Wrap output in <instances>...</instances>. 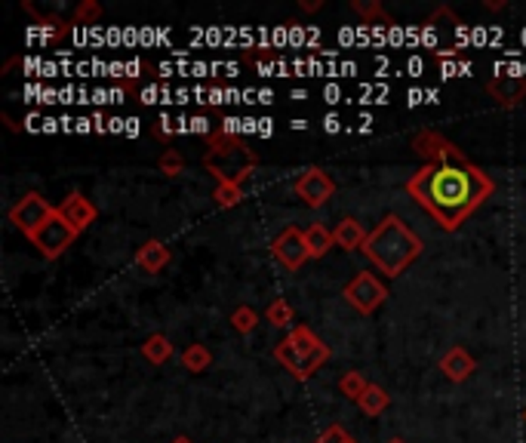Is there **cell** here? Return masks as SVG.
<instances>
[{"mask_svg": "<svg viewBox=\"0 0 526 443\" xmlns=\"http://www.w3.org/2000/svg\"><path fill=\"white\" fill-rule=\"evenodd\" d=\"M209 364H213V351H209L207 345L194 342L182 351V367L188 369V373H204V369H209Z\"/></svg>", "mask_w": 526, "mask_h": 443, "instance_id": "obj_20", "label": "cell"}, {"mask_svg": "<svg viewBox=\"0 0 526 443\" xmlns=\"http://www.w3.org/2000/svg\"><path fill=\"white\" fill-rule=\"evenodd\" d=\"M323 6V0H302V10L305 13H314V10H320Z\"/></svg>", "mask_w": 526, "mask_h": 443, "instance_id": "obj_30", "label": "cell"}, {"mask_svg": "<svg viewBox=\"0 0 526 443\" xmlns=\"http://www.w3.org/2000/svg\"><path fill=\"white\" fill-rule=\"evenodd\" d=\"M492 179L471 164L465 155L440 164H425L419 173L410 176L407 195L431 213V219L443 231H459L474 216V209L492 195Z\"/></svg>", "mask_w": 526, "mask_h": 443, "instance_id": "obj_1", "label": "cell"}, {"mask_svg": "<svg viewBox=\"0 0 526 443\" xmlns=\"http://www.w3.org/2000/svg\"><path fill=\"white\" fill-rule=\"evenodd\" d=\"M388 443H407V440H400V438H394V440H388Z\"/></svg>", "mask_w": 526, "mask_h": 443, "instance_id": "obj_33", "label": "cell"}, {"mask_svg": "<svg viewBox=\"0 0 526 443\" xmlns=\"http://www.w3.org/2000/svg\"><path fill=\"white\" fill-rule=\"evenodd\" d=\"M354 10H358L363 19H367V25H385V28H391L394 22L388 19V13L382 10V4L379 0H354Z\"/></svg>", "mask_w": 526, "mask_h": 443, "instance_id": "obj_22", "label": "cell"}, {"mask_svg": "<svg viewBox=\"0 0 526 443\" xmlns=\"http://www.w3.org/2000/svg\"><path fill=\"white\" fill-rule=\"evenodd\" d=\"M80 237L77 228H71L68 222L62 219L59 213H53L50 219L37 228V235L31 237V244L37 247V253L44 256V259H59L68 247H75V240Z\"/></svg>", "mask_w": 526, "mask_h": 443, "instance_id": "obj_6", "label": "cell"}, {"mask_svg": "<svg viewBox=\"0 0 526 443\" xmlns=\"http://www.w3.org/2000/svg\"><path fill=\"white\" fill-rule=\"evenodd\" d=\"M102 19V6L96 0H84L75 10V25H96Z\"/></svg>", "mask_w": 526, "mask_h": 443, "instance_id": "obj_27", "label": "cell"}, {"mask_svg": "<svg viewBox=\"0 0 526 443\" xmlns=\"http://www.w3.org/2000/svg\"><path fill=\"white\" fill-rule=\"evenodd\" d=\"M487 93L496 99V105H501V108H514V105H521L526 96V77L523 75H496L487 84Z\"/></svg>", "mask_w": 526, "mask_h": 443, "instance_id": "obj_13", "label": "cell"}, {"mask_svg": "<svg viewBox=\"0 0 526 443\" xmlns=\"http://www.w3.org/2000/svg\"><path fill=\"white\" fill-rule=\"evenodd\" d=\"M422 249H425L422 237H419L416 231H410L407 222L398 219V216H385V219L369 231L360 253L367 256L379 271L388 274V277H398V274H403L422 256Z\"/></svg>", "mask_w": 526, "mask_h": 443, "instance_id": "obj_2", "label": "cell"}, {"mask_svg": "<svg viewBox=\"0 0 526 443\" xmlns=\"http://www.w3.org/2000/svg\"><path fill=\"white\" fill-rule=\"evenodd\" d=\"M56 213V206L37 191H28L25 197H19V204L10 206V222L22 231L28 240L37 235V228Z\"/></svg>", "mask_w": 526, "mask_h": 443, "instance_id": "obj_7", "label": "cell"}, {"mask_svg": "<svg viewBox=\"0 0 526 443\" xmlns=\"http://www.w3.org/2000/svg\"><path fill=\"white\" fill-rule=\"evenodd\" d=\"M231 327L238 329L240 336L253 333V329L258 327V314H256V308H249V305H240V308H234V314H231Z\"/></svg>", "mask_w": 526, "mask_h": 443, "instance_id": "obj_25", "label": "cell"}, {"mask_svg": "<svg viewBox=\"0 0 526 443\" xmlns=\"http://www.w3.org/2000/svg\"><path fill=\"white\" fill-rule=\"evenodd\" d=\"M385 299H388V287L372 271H360L358 277L345 287V302L360 314L379 311Z\"/></svg>", "mask_w": 526, "mask_h": 443, "instance_id": "obj_8", "label": "cell"}, {"mask_svg": "<svg viewBox=\"0 0 526 443\" xmlns=\"http://www.w3.org/2000/svg\"><path fill=\"white\" fill-rule=\"evenodd\" d=\"M213 200H216V206L234 209V206L240 204V200H244V185H216Z\"/></svg>", "mask_w": 526, "mask_h": 443, "instance_id": "obj_24", "label": "cell"}, {"mask_svg": "<svg viewBox=\"0 0 526 443\" xmlns=\"http://www.w3.org/2000/svg\"><path fill=\"white\" fill-rule=\"evenodd\" d=\"M314 443H358V440H354L351 434L342 428V425H329V428L323 431Z\"/></svg>", "mask_w": 526, "mask_h": 443, "instance_id": "obj_28", "label": "cell"}, {"mask_svg": "<svg viewBox=\"0 0 526 443\" xmlns=\"http://www.w3.org/2000/svg\"><path fill=\"white\" fill-rule=\"evenodd\" d=\"M388 404H391V394H388L382 385H369L367 394H363V398L358 400L360 413H367L369 418L372 416H382L385 409H388Z\"/></svg>", "mask_w": 526, "mask_h": 443, "instance_id": "obj_19", "label": "cell"}, {"mask_svg": "<svg viewBox=\"0 0 526 443\" xmlns=\"http://www.w3.org/2000/svg\"><path fill=\"white\" fill-rule=\"evenodd\" d=\"M265 320H268L271 327H293V320H296V311H293V305H289L287 299H274L268 308H265Z\"/></svg>", "mask_w": 526, "mask_h": 443, "instance_id": "obj_21", "label": "cell"}, {"mask_svg": "<svg viewBox=\"0 0 526 443\" xmlns=\"http://www.w3.org/2000/svg\"><path fill=\"white\" fill-rule=\"evenodd\" d=\"M333 237H336V247H342L345 253H354V249H363V244H367L369 235L363 231V225L358 219L345 216V219L333 228Z\"/></svg>", "mask_w": 526, "mask_h": 443, "instance_id": "obj_16", "label": "cell"}, {"mask_svg": "<svg viewBox=\"0 0 526 443\" xmlns=\"http://www.w3.org/2000/svg\"><path fill=\"white\" fill-rule=\"evenodd\" d=\"M329 357H333L329 345L318 339L309 327L289 329V333L274 345V360H278V364L287 369L296 382H309V378L318 373Z\"/></svg>", "mask_w": 526, "mask_h": 443, "instance_id": "obj_4", "label": "cell"}, {"mask_svg": "<svg viewBox=\"0 0 526 443\" xmlns=\"http://www.w3.org/2000/svg\"><path fill=\"white\" fill-rule=\"evenodd\" d=\"M305 240H309V249H311V259H320V256H327L329 249L336 247V237L333 231L327 228L323 222H311L309 228H305Z\"/></svg>", "mask_w": 526, "mask_h": 443, "instance_id": "obj_17", "label": "cell"}, {"mask_svg": "<svg viewBox=\"0 0 526 443\" xmlns=\"http://www.w3.org/2000/svg\"><path fill=\"white\" fill-rule=\"evenodd\" d=\"M419 37H422L425 50H431L434 55H440V59H456V55H462V50H465L468 28L450 6H440V10H434L425 19L422 35Z\"/></svg>", "mask_w": 526, "mask_h": 443, "instance_id": "obj_5", "label": "cell"}, {"mask_svg": "<svg viewBox=\"0 0 526 443\" xmlns=\"http://www.w3.org/2000/svg\"><path fill=\"white\" fill-rule=\"evenodd\" d=\"M440 369L450 382H465V378L477 369V360L462 348V345H452V348L440 357Z\"/></svg>", "mask_w": 526, "mask_h": 443, "instance_id": "obj_14", "label": "cell"}, {"mask_svg": "<svg viewBox=\"0 0 526 443\" xmlns=\"http://www.w3.org/2000/svg\"><path fill=\"white\" fill-rule=\"evenodd\" d=\"M142 357L148 360V364H167L169 357H173V342L167 339L164 333H155V336H148V339L142 342Z\"/></svg>", "mask_w": 526, "mask_h": 443, "instance_id": "obj_18", "label": "cell"}, {"mask_svg": "<svg viewBox=\"0 0 526 443\" xmlns=\"http://www.w3.org/2000/svg\"><path fill=\"white\" fill-rule=\"evenodd\" d=\"M271 256L278 259L287 271H298L305 262L311 259V249H309V240H305V228H283L278 237L271 240Z\"/></svg>", "mask_w": 526, "mask_h": 443, "instance_id": "obj_9", "label": "cell"}, {"mask_svg": "<svg viewBox=\"0 0 526 443\" xmlns=\"http://www.w3.org/2000/svg\"><path fill=\"white\" fill-rule=\"evenodd\" d=\"M173 443H191V438H185V434H182V438H176Z\"/></svg>", "mask_w": 526, "mask_h": 443, "instance_id": "obj_32", "label": "cell"}, {"mask_svg": "<svg viewBox=\"0 0 526 443\" xmlns=\"http://www.w3.org/2000/svg\"><path fill=\"white\" fill-rule=\"evenodd\" d=\"M369 385L372 382H367V376L363 373H345L342 378H339V391H342L348 400H360Z\"/></svg>", "mask_w": 526, "mask_h": 443, "instance_id": "obj_23", "label": "cell"}, {"mask_svg": "<svg viewBox=\"0 0 526 443\" xmlns=\"http://www.w3.org/2000/svg\"><path fill=\"white\" fill-rule=\"evenodd\" d=\"M169 259H173V253H169V247L164 244V240H145V244L136 249V265L148 274L164 271Z\"/></svg>", "mask_w": 526, "mask_h": 443, "instance_id": "obj_15", "label": "cell"}, {"mask_svg": "<svg viewBox=\"0 0 526 443\" xmlns=\"http://www.w3.org/2000/svg\"><path fill=\"white\" fill-rule=\"evenodd\" d=\"M157 166H160V173L164 176H182L185 173V157H182V151L179 148H167L164 155H160V160H157Z\"/></svg>", "mask_w": 526, "mask_h": 443, "instance_id": "obj_26", "label": "cell"}, {"mask_svg": "<svg viewBox=\"0 0 526 443\" xmlns=\"http://www.w3.org/2000/svg\"><path fill=\"white\" fill-rule=\"evenodd\" d=\"M333 195H336V182L329 179V173L320 170V166H309V170L296 179V197H302L305 206L311 209L323 206Z\"/></svg>", "mask_w": 526, "mask_h": 443, "instance_id": "obj_10", "label": "cell"}, {"mask_svg": "<svg viewBox=\"0 0 526 443\" xmlns=\"http://www.w3.org/2000/svg\"><path fill=\"white\" fill-rule=\"evenodd\" d=\"M327 130H329V133L339 130V120H336V117H327Z\"/></svg>", "mask_w": 526, "mask_h": 443, "instance_id": "obj_31", "label": "cell"}, {"mask_svg": "<svg viewBox=\"0 0 526 443\" xmlns=\"http://www.w3.org/2000/svg\"><path fill=\"white\" fill-rule=\"evenodd\" d=\"M207 157H204V170L213 176L218 185H244L249 176H253L258 157L256 151L244 142V136H225L216 133L207 139Z\"/></svg>", "mask_w": 526, "mask_h": 443, "instance_id": "obj_3", "label": "cell"}, {"mask_svg": "<svg viewBox=\"0 0 526 443\" xmlns=\"http://www.w3.org/2000/svg\"><path fill=\"white\" fill-rule=\"evenodd\" d=\"M155 136H160V139H169V136H173V120H169L167 115H160V117H157Z\"/></svg>", "mask_w": 526, "mask_h": 443, "instance_id": "obj_29", "label": "cell"}, {"mask_svg": "<svg viewBox=\"0 0 526 443\" xmlns=\"http://www.w3.org/2000/svg\"><path fill=\"white\" fill-rule=\"evenodd\" d=\"M412 151L419 157H425V164H440V160H456L462 157V148L456 142H450L443 133L437 130H422L412 139Z\"/></svg>", "mask_w": 526, "mask_h": 443, "instance_id": "obj_11", "label": "cell"}, {"mask_svg": "<svg viewBox=\"0 0 526 443\" xmlns=\"http://www.w3.org/2000/svg\"><path fill=\"white\" fill-rule=\"evenodd\" d=\"M56 213H59L62 219L71 225V228H77L80 235H84V231L96 222L99 209L93 206V200H90V197H84V195H80V191H71V195L65 197L59 206H56Z\"/></svg>", "mask_w": 526, "mask_h": 443, "instance_id": "obj_12", "label": "cell"}]
</instances>
